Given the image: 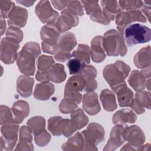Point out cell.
<instances>
[{
  "instance_id": "cell-1",
  "label": "cell",
  "mask_w": 151,
  "mask_h": 151,
  "mask_svg": "<svg viewBox=\"0 0 151 151\" xmlns=\"http://www.w3.org/2000/svg\"><path fill=\"white\" fill-rule=\"evenodd\" d=\"M39 45L35 42H28L18 54L17 64L20 71L26 76L35 73V60L40 54Z\"/></svg>"
},
{
  "instance_id": "cell-2",
  "label": "cell",
  "mask_w": 151,
  "mask_h": 151,
  "mask_svg": "<svg viewBox=\"0 0 151 151\" xmlns=\"http://www.w3.org/2000/svg\"><path fill=\"white\" fill-rule=\"evenodd\" d=\"M122 37L128 46H133L149 42L151 38V31L148 27L143 24L134 22L124 27Z\"/></svg>"
},
{
  "instance_id": "cell-3",
  "label": "cell",
  "mask_w": 151,
  "mask_h": 151,
  "mask_svg": "<svg viewBox=\"0 0 151 151\" xmlns=\"http://www.w3.org/2000/svg\"><path fill=\"white\" fill-rule=\"evenodd\" d=\"M103 46L109 56H124L127 51L123 37L115 29H110L104 34Z\"/></svg>"
},
{
  "instance_id": "cell-4",
  "label": "cell",
  "mask_w": 151,
  "mask_h": 151,
  "mask_svg": "<svg viewBox=\"0 0 151 151\" xmlns=\"http://www.w3.org/2000/svg\"><path fill=\"white\" fill-rule=\"evenodd\" d=\"M130 71L128 65L122 61H117L114 64L106 65L103 69V77L111 87L124 81Z\"/></svg>"
},
{
  "instance_id": "cell-5",
  "label": "cell",
  "mask_w": 151,
  "mask_h": 151,
  "mask_svg": "<svg viewBox=\"0 0 151 151\" xmlns=\"http://www.w3.org/2000/svg\"><path fill=\"white\" fill-rule=\"evenodd\" d=\"M77 44L75 35L71 32H63L59 37L55 58L58 61L64 62L72 57L70 51Z\"/></svg>"
},
{
  "instance_id": "cell-6",
  "label": "cell",
  "mask_w": 151,
  "mask_h": 151,
  "mask_svg": "<svg viewBox=\"0 0 151 151\" xmlns=\"http://www.w3.org/2000/svg\"><path fill=\"white\" fill-rule=\"evenodd\" d=\"M86 80L81 75H76L70 77L65 86L64 97L71 99L77 104L81 101L82 96L80 91L84 90Z\"/></svg>"
},
{
  "instance_id": "cell-7",
  "label": "cell",
  "mask_w": 151,
  "mask_h": 151,
  "mask_svg": "<svg viewBox=\"0 0 151 151\" xmlns=\"http://www.w3.org/2000/svg\"><path fill=\"white\" fill-rule=\"evenodd\" d=\"M115 19L117 28L122 36L123 29L127 25L137 21L142 22H146V17L143 15L142 12L138 9L122 11L116 17Z\"/></svg>"
},
{
  "instance_id": "cell-8",
  "label": "cell",
  "mask_w": 151,
  "mask_h": 151,
  "mask_svg": "<svg viewBox=\"0 0 151 151\" xmlns=\"http://www.w3.org/2000/svg\"><path fill=\"white\" fill-rule=\"evenodd\" d=\"M19 42L10 38H4L1 41V59L5 64H12L17 58Z\"/></svg>"
},
{
  "instance_id": "cell-9",
  "label": "cell",
  "mask_w": 151,
  "mask_h": 151,
  "mask_svg": "<svg viewBox=\"0 0 151 151\" xmlns=\"http://www.w3.org/2000/svg\"><path fill=\"white\" fill-rule=\"evenodd\" d=\"M81 134L84 140L85 146H95L104 139V130L98 123H91L86 130L82 132Z\"/></svg>"
},
{
  "instance_id": "cell-10",
  "label": "cell",
  "mask_w": 151,
  "mask_h": 151,
  "mask_svg": "<svg viewBox=\"0 0 151 151\" xmlns=\"http://www.w3.org/2000/svg\"><path fill=\"white\" fill-rule=\"evenodd\" d=\"M35 14L42 22L47 24L54 23L58 16L48 1H40L35 7Z\"/></svg>"
},
{
  "instance_id": "cell-11",
  "label": "cell",
  "mask_w": 151,
  "mask_h": 151,
  "mask_svg": "<svg viewBox=\"0 0 151 151\" xmlns=\"http://www.w3.org/2000/svg\"><path fill=\"white\" fill-rule=\"evenodd\" d=\"M123 135L124 140L129 142L127 144L129 146L140 147L145 140L143 131L136 125L125 127L123 132Z\"/></svg>"
},
{
  "instance_id": "cell-12",
  "label": "cell",
  "mask_w": 151,
  "mask_h": 151,
  "mask_svg": "<svg viewBox=\"0 0 151 151\" xmlns=\"http://www.w3.org/2000/svg\"><path fill=\"white\" fill-rule=\"evenodd\" d=\"M113 91L117 94L119 104L120 107H130L133 102V93L127 87L124 81L120 84L111 87Z\"/></svg>"
},
{
  "instance_id": "cell-13",
  "label": "cell",
  "mask_w": 151,
  "mask_h": 151,
  "mask_svg": "<svg viewBox=\"0 0 151 151\" xmlns=\"http://www.w3.org/2000/svg\"><path fill=\"white\" fill-rule=\"evenodd\" d=\"M54 63V61L52 57L44 55L40 56L37 61L38 71L35 76L36 79L42 82H47L49 81L47 73L53 66Z\"/></svg>"
},
{
  "instance_id": "cell-14",
  "label": "cell",
  "mask_w": 151,
  "mask_h": 151,
  "mask_svg": "<svg viewBox=\"0 0 151 151\" xmlns=\"http://www.w3.org/2000/svg\"><path fill=\"white\" fill-rule=\"evenodd\" d=\"M78 23V18L77 15L67 9L62 11L61 15L57 20L56 26L60 32H64L71 28L76 26Z\"/></svg>"
},
{
  "instance_id": "cell-15",
  "label": "cell",
  "mask_w": 151,
  "mask_h": 151,
  "mask_svg": "<svg viewBox=\"0 0 151 151\" xmlns=\"http://www.w3.org/2000/svg\"><path fill=\"white\" fill-rule=\"evenodd\" d=\"M28 18L27 11L19 6H15L8 16V24L10 26L20 28L25 26Z\"/></svg>"
},
{
  "instance_id": "cell-16",
  "label": "cell",
  "mask_w": 151,
  "mask_h": 151,
  "mask_svg": "<svg viewBox=\"0 0 151 151\" xmlns=\"http://www.w3.org/2000/svg\"><path fill=\"white\" fill-rule=\"evenodd\" d=\"M150 93L147 91H142L136 93V98L130 106L137 114H142L145 112V108L150 109Z\"/></svg>"
},
{
  "instance_id": "cell-17",
  "label": "cell",
  "mask_w": 151,
  "mask_h": 151,
  "mask_svg": "<svg viewBox=\"0 0 151 151\" xmlns=\"http://www.w3.org/2000/svg\"><path fill=\"white\" fill-rule=\"evenodd\" d=\"M83 107L89 114L94 115L100 110V106L98 101V96L95 92L87 93L83 96Z\"/></svg>"
},
{
  "instance_id": "cell-18",
  "label": "cell",
  "mask_w": 151,
  "mask_h": 151,
  "mask_svg": "<svg viewBox=\"0 0 151 151\" xmlns=\"http://www.w3.org/2000/svg\"><path fill=\"white\" fill-rule=\"evenodd\" d=\"M90 54L93 61L96 63H100L105 58L106 55L103 46V37L101 36H97L93 39Z\"/></svg>"
},
{
  "instance_id": "cell-19",
  "label": "cell",
  "mask_w": 151,
  "mask_h": 151,
  "mask_svg": "<svg viewBox=\"0 0 151 151\" xmlns=\"http://www.w3.org/2000/svg\"><path fill=\"white\" fill-rule=\"evenodd\" d=\"M13 119L16 124H19L29 114V105L22 100L15 102L12 107Z\"/></svg>"
},
{
  "instance_id": "cell-20",
  "label": "cell",
  "mask_w": 151,
  "mask_h": 151,
  "mask_svg": "<svg viewBox=\"0 0 151 151\" xmlns=\"http://www.w3.org/2000/svg\"><path fill=\"white\" fill-rule=\"evenodd\" d=\"M16 123L5 124L4 127L2 126L1 132L2 137L7 142V146L13 147L17 140V134L18 131V126Z\"/></svg>"
},
{
  "instance_id": "cell-21",
  "label": "cell",
  "mask_w": 151,
  "mask_h": 151,
  "mask_svg": "<svg viewBox=\"0 0 151 151\" xmlns=\"http://www.w3.org/2000/svg\"><path fill=\"white\" fill-rule=\"evenodd\" d=\"M34 80L28 76H21L17 80V89L18 93L24 97H28L31 95Z\"/></svg>"
},
{
  "instance_id": "cell-22",
  "label": "cell",
  "mask_w": 151,
  "mask_h": 151,
  "mask_svg": "<svg viewBox=\"0 0 151 151\" xmlns=\"http://www.w3.org/2000/svg\"><path fill=\"white\" fill-rule=\"evenodd\" d=\"M124 127H124L123 125H117L112 129L110 139L108 140V142L104 149L109 146L112 147L111 150H114L124 143L125 140L123 137V132Z\"/></svg>"
},
{
  "instance_id": "cell-23",
  "label": "cell",
  "mask_w": 151,
  "mask_h": 151,
  "mask_svg": "<svg viewBox=\"0 0 151 151\" xmlns=\"http://www.w3.org/2000/svg\"><path fill=\"white\" fill-rule=\"evenodd\" d=\"M136 116L129 109H122L113 116V123L116 125H124L126 123H133L136 120Z\"/></svg>"
},
{
  "instance_id": "cell-24",
  "label": "cell",
  "mask_w": 151,
  "mask_h": 151,
  "mask_svg": "<svg viewBox=\"0 0 151 151\" xmlns=\"http://www.w3.org/2000/svg\"><path fill=\"white\" fill-rule=\"evenodd\" d=\"M54 92V86L53 84L47 82H43V83L37 84L34 90V96L37 100H46L50 97Z\"/></svg>"
},
{
  "instance_id": "cell-25",
  "label": "cell",
  "mask_w": 151,
  "mask_h": 151,
  "mask_svg": "<svg viewBox=\"0 0 151 151\" xmlns=\"http://www.w3.org/2000/svg\"><path fill=\"white\" fill-rule=\"evenodd\" d=\"M134 63L139 68L150 66V46L141 49L134 57Z\"/></svg>"
},
{
  "instance_id": "cell-26",
  "label": "cell",
  "mask_w": 151,
  "mask_h": 151,
  "mask_svg": "<svg viewBox=\"0 0 151 151\" xmlns=\"http://www.w3.org/2000/svg\"><path fill=\"white\" fill-rule=\"evenodd\" d=\"M129 84L136 91H143L145 87L146 78L138 70H133L128 80Z\"/></svg>"
},
{
  "instance_id": "cell-27",
  "label": "cell",
  "mask_w": 151,
  "mask_h": 151,
  "mask_svg": "<svg viewBox=\"0 0 151 151\" xmlns=\"http://www.w3.org/2000/svg\"><path fill=\"white\" fill-rule=\"evenodd\" d=\"M103 11L111 21L116 18V17L121 12L116 1H102L100 2Z\"/></svg>"
},
{
  "instance_id": "cell-28",
  "label": "cell",
  "mask_w": 151,
  "mask_h": 151,
  "mask_svg": "<svg viewBox=\"0 0 151 151\" xmlns=\"http://www.w3.org/2000/svg\"><path fill=\"white\" fill-rule=\"evenodd\" d=\"M47 76L49 81L51 80L57 83L64 81L66 77L64 65L60 64H55L50 69Z\"/></svg>"
},
{
  "instance_id": "cell-29",
  "label": "cell",
  "mask_w": 151,
  "mask_h": 151,
  "mask_svg": "<svg viewBox=\"0 0 151 151\" xmlns=\"http://www.w3.org/2000/svg\"><path fill=\"white\" fill-rule=\"evenodd\" d=\"M100 100L104 109L107 111H112L117 108L115 96L108 89H104L101 92Z\"/></svg>"
},
{
  "instance_id": "cell-30",
  "label": "cell",
  "mask_w": 151,
  "mask_h": 151,
  "mask_svg": "<svg viewBox=\"0 0 151 151\" xmlns=\"http://www.w3.org/2000/svg\"><path fill=\"white\" fill-rule=\"evenodd\" d=\"M45 119L41 116L32 117L27 122L28 127L33 132L34 136H36L45 131Z\"/></svg>"
},
{
  "instance_id": "cell-31",
  "label": "cell",
  "mask_w": 151,
  "mask_h": 151,
  "mask_svg": "<svg viewBox=\"0 0 151 151\" xmlns=\"http://www.w3.org/2000/svg\"><path fill=\"white\" fill-rule=\"evenodd\" d=\"M71 118V120L76 130L83 128L87 124L88 121V117L80 109H78L73 112Z\"/></svg>"
},
{
  "instance_id": "cell-32",
  "label": "cell",
  "mask_w": 151,
  "mask_h": 151,
  "mask_svg": "<svg viewBox=\"0 0 151 151\" xmlns=\"http://www.w3.org/2000/svg\"><path fill=\"white\" fill-rule=\"evenodd\" d=\"M90 50L89 47L84 44H80L78 48L74 50L72 53V57L78 58L86 64H88L90 62Z\"/></svg>"
},
{
  "instance_id": "cell-33",
  "label": "cell",
  "mask_w": 151,
  "mask_h": 151,
  "mask_svg": "<svg viewBox=\"0 0 151 151\" xmlns=\"http://www.w3.org/2000/svg\"><path fill=\"white\" fill-rule=\"evenodd\" d=\"M60 32L58 29L56 24L54 23L47 24L41 29V37L42 40L50 38L59 37Z\"/></svg>"
},
{
  "instance_id": "cell-34",
  "label": "cell",
  "mask_w": 151,
  "mask_h": 151,
  "mask_svg": "<svg viewBox=\"0 0 151 151\" xmlns=\"http://www.w3.org/2000/svg\"><path fill=\"white\" fill-rule=\"evenodd\" d=\"M63 119L59 116L50 117L48 120V129L53 135L60 136L62 134L61 126Z\"/></svg>"
},
{
  "instance_id": "cell-35",
  "label": "cell",
  "mask_w": 151,
  "mask_h": 151,
  "mask_svg": "<svg viewBox=\"0 0 151 151\" xmlns=\"http://www.w3.org/2000/svg\"><path fill=\"white\" fill-rule=\"evenodd\" d=\"M86 65V64L85 63L76 58L69 60L67 63L70 74H80Z\"/></svg>"
},
{
  "instance_id": "cell-36",
  "label": "cell",
  "mask_w": 151,
  "mask_h": 151,
  "mask_svg": "<svg viewBox=\"0 0 151 151\" xmlns=\"http://www.w3.org/2000/svg\"><path fill=\"white\" fill-rule=\"evenodd\" d=\"M118 4L122 9L127 11L137 10L143 5L142 1H119Z\"/></svg>"
},
{
  "instance_id": "cell-37",
  "label": "cell",
  "mask_w": 151,
  "mask_h": 151,
  "mask_svg": "<svg viewBox=\"0 0 151 151\" xmlns=\"http://www.w3.org/2000/svg\"><path fill=\"white\" fill-rule=\"evenodd\" d=\"M77 104L71 99H64L60 103V110L64 114H68L77 108Z\"/></svg>"
},
{
  "instance_id": "cell-38",
  "label": "cell",
  "mask_w": 151,
  "mask_h": 151,
  "mask_svg": "<svg viewBox=\"0 0 151 151\" xmlns=\"http://www.w3.org/2000/svg\"><path fill=\"white\" fill-rule=\"evenodd\" d=\"M67 9L76 15H83L84 14V9L81 1H71L67 5Z\"/></svg>"
},
{
  "instance_id": "cell-39",
  "label": "cell",
  "mask_w": 151,
  "mask_h": 151,
  "mask_svg": "<svg viewBox=\"0 0 151 151\" xmlns=\"http://www.w3.org/2000/svg\"><path fill=\"white\" fill-rule=\"evenodd\" d=\"M77 130L73 125L71 120L64 119L62 122L61 132L62 134L66 137H68L71 135Z\"/></svg>"
},
{
  "instance_id": "cell-40",
  "label": "cell",
  "mask_w": 151,
  "mask_h": 151,
  "mask_svg": "<svg viewBox=\"0 0 151 151\" xmlns=\"http://www.w3.org/2000/svg\"><path fill=\"white\" fill-rule=\"evenodd\" d=\"M87 15H91L94 12L100 11V7L99 5V1H81Z\"/></svg>"
},
{
  "instance_id": "cell-41",
  "label": "cell",
  "mask_w": 151,
  "mask_h": 151,
  "mask_svg": "<svg viewBox=\"0 0 151 151\" xmlns=\"http://www.w3.org/2000/svg\"><path fill=\"white\" fill-rule=\"evenodd\" d=\"M0 4L2 14L1 17H4V18H8L9 14L15 6V4L10 1H1Z\"/></svg>"
},
{
  "instance_id": "cell-42",
  "label": "cell",
  "mask_w": 151,
  "mask_h": 151,
  "mask_svg": "<svg viewBox=\"0 0 151 151\" xmlns=\"http://www.w3.org/2000/svg\"><path fill=\"white\" fill-rule=\"evenodd\" d=\"M90 18L91 20L101 23L102 24L107 25L110 22V20L108 18L106 15L101 9L96 12H94L90 15Z\"/></svg>"
},
{
  "instance_id": "cell-43",
  "label": "cell",
  "mask_w": 151,
  "mask_h": 151,
  "mask_svg": "<svg viewBox=\"0 0 151 151\" xmlns=\"http://www.w3.org/2000/svg\"><path fill=\"white\" fill-rule=\"evenodd\" d=\"M6 35L7 37L12 38L17 40L19 42L22 41L23 37L22 32L19 29V28L12 26H10V27H9Z\"/></svg>"
},
{
  "instance_id": "cell-44",
  "label": "cell",
  "mask_w": 151,
  "mask_h": 151,
  "mask_svg": "<svg viewBox=\"0 0 151 151\" xmlns=\"http://www.w3.org/2000/svg\"><path fill=\"white\" fill-rule=\"evenodd\" d=\"M80 74L86 80V81L94 79L96 76V69L93 65H86Z\"/></svg>"
},
{
  "instance_id": "cell-45",
  "label": "cell",
  "mask_w": 151,
  "mask_h": 151,
  "mask_svg": "<svg viewBox=\"0 0 151 151\" xmlns=\"http://www.w3.org/2000/svg\"><path fill=\"white\" fill-rule=\"evenodd\" d=\"M50 137V134L47 133L46 130H45L43 132L35 136V140L38 145L43 146L49 142Z\"/></svg>"
},
{
  "instance_id": "cell-46",
  "label": "cell",
  "mask_w": 151,
  "mask_h": 151,
  "mask_svg": "<svg viewBox=\"0 0 151 151\" xmlns=\"http://www.w3.org/2000/svg\"><path fill=\"white\" fill-rule=\"evenodd\" d=\"M20 141L31 142H32V135L31 130L28 127L23 126L20 129Z\"/></svg>"
},
{
  "instance_id": "cell-47",
  "label": "cell",
  "mask_w": 151,
  "mask_h": 151,
  "mask_svg": "<svg viewBox=\"0 0 151 151\" xmlns=\"http://www.w3.org/2000/svg\"><path fill=\"white\" fill-rule=\"evenodd\" d=\"M143 5L142 6V11L146 16L147 19L150 22V5H151V1H143Z\"/></svg>"
},
{
  "instance_id": "cell-48",
  "label": "cell",
  "mask_w": 151,
  "mask_h": 151,
  "mask_svg": "<svg viewBox=\"0 0 151 151\" xmlns=\"http://www.w3.org/2000/svg\"><path fill=\"white\" fill-rule=\"evenodd\" d=\"M69 1H51V2L55 8L58 10H62L67 6Z\"/></svg>"
},
{
  "instance_id": "cell-49",
  "label": "cell",
  "mask_w": 151,
  "mask_h": 151,
  "mask_svg": "<svg viewBox=\"0 0 151 151\" xmlns=\"http://www.w3.org/2000/svg\"><path fill=\"white\" fill-rule=\"evenodd\" d=\"M17 3H19V4H21L24 6H31L34 2L35 1H17Z\"/></svg>"
}]
</instances>
